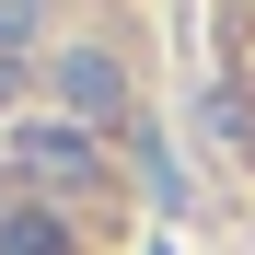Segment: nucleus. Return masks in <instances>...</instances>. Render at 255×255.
Returning <instances> with one entry per match:
<instances>
[{
  "mask_svg": "<svg viewBox=\"0 0 255 255\" xmlns=\"http://www.w3.org/2000/svg\"><path fill=\"white\" fill-rule=\"evenodd\" d=\"M0 255H70V221L58 209H0Z\"/></svg>",
  "mask_w": 255,
  "mask_h": 255,
  "instance_id": "obj_2",
  "label": "nucleus"
},
{
  "mask_svg": "<svg viewBox=\"0 0 255 255\" xmlns=\"http://www.w3.org/2000/svg\"><path fill=\"white\" fill-rule=\"evenodd\" d=\"M23 35H35V12H12V0H0V47H23Z\"/></svg>",
  "mask_w": 255,
  "mask_h": 255,
  "instance_id": "obj_4",
  "label": "nucleus"
},
{
  "mask_svg": "<svg viewBox=\"0 0 255 255\" xmlns=\"http://www.w3.org/2000/svg\"><path fill=\"white\" fill-rule=\"evenodd\" d=\"M12 151L35 162V174H93V139H81V128H23Z\"/></svg>",
  "mask_w": 255,
  "mask_h": 255,
  "instance_id": "obj_1",
  "label": "nucleus"
},
{
  "mask_svg": "<svg viewBox=\"0 0 255 255\" xmlns=\"http://www.w3.org/2000/svg\"><path fill=\"white\" fill-rule=\"evenodd\" d=\"M58 93H70L81 116H116V58H93V47H81V58H58Z\"/></svg>",
  "mask_w": 255,
  "mask_h": 255,
  "instance_id": "obj_3",
  "label": "nucleus"
}]
</instances>
